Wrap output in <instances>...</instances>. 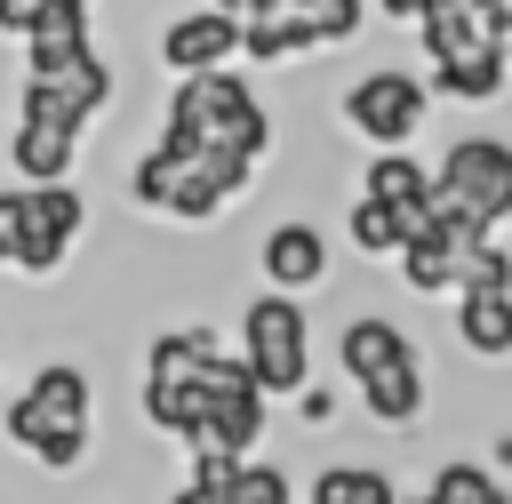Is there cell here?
Returning <instances> with one entry per match:
<instances>
[{
	"label": "cell",
	"instance_id": "cell-4",
	"mask_svg": "<svg viewBox=\"0 0 512 504\" xmlns=\"http://www.w3.org/2000/svg\"><path fill=\"white\" fill-rule=\"evenodd\" d=\"M336 368H344V384L360 392V408H368L376 432H416V424H424L432 384H424V352H416V336H408L400 320L352 312V320L336 328Z\"/></svg>",
	"mask_w": 512,
	"mask_h": 504
},
{
	"label": "cell",
	"instance_id": "cell-13",
	"mask_svg": "<svg viewBox=\"0 0 512 504\" xmlns=\"http://www.w3.org/2000/svg\"><path fill=\"white\" fill-rule=\"evenodd\" d=\"M160 64H168V80H192V72H232L240 64V16H224V8H176L168 24H160Z\"/></svg>",
	"mask_w": 512,
	"mask_h": 504
},
{
	"label": "cell",
	"instance_id": "cell-34",
	"mask_svg": "<svg viewBox=\"0 0 512 504\" xmlns=\"http://www.w3.org/2000/svg\"><path fill=\"white\" fill-rule=\"evenodd\" d=\"M504 56H512V32H504Z\"/></svg>",
	"mask_w": 512,
	"mask_h": 504
},
{
	"label": "cell",
	"instance_id": "cell-29",
	"mask_svg": "<svg viewBox=\"0 0 512 504\" xmlns=\"http://www.w3.org/2000/svg\"><path fill=\"white\" fill-rule=\"evenodd\" d=\"M368 8H376V16H392V24H424V8H432V0H368Z\"/></svg>",
	"mask_w": 512,
	"mask_h": 504
},
{
	"label": "cell",
	"instance_id": "cell-16",
	"mask_svg": "<svg viewBox=\"0 0 512 504\" xmlns=\"http://www.w3.org/2000/svg\"><path fill=\"white\" fill-rule=\"evenodd\" d=\"M8 168L16 184H72L80 168V128H56V120H8Z\"/></svg>",
	"mask_w": 512,
	"mask_h": 504
},
{
	"label": "cell",
	"instance_id": "cell-14",
	"mask_svg": "<svg viewBox=\"0 0 512 504\" xmlns=\"http://www.w3.org/2000/svg\"><path fill=\"white\" fill-rule=\"evenodd\" d=\"M512 32V0H432L416 40H424V64H448V56H480V48H504Z\"/></svg>",
	"mask_w": 512,
	"mask_h": 504
},
{
	"label": "cell",
	"instance_id": "cell-2",
	"mask_svg": "<svg viewBox=\"0 0 512 504\" xmlns=\"http://www.w3.org/2000/svg\"><path fill=\"white\" fill-rule=\"evenodd\" d=\"M248 360L216 336V328H160L144 344V376H136V408L160 440H176L184 456L200 448V424H208V400L224 384H240Z\"/></svg>",
	"mask_w": 512,
	"mask_h": 504
},
{
	"label": "cell",
	"instance_id": "cell-10",
	"mask_svg": "<svg viewBox=\"0 0 512 504\" xmlns=\"http://www.w3.org/2000/svg\"><path fill=\"white\" fill-rule=\"evenodd\" d=\"M112 96H120V72H112L104 48L64 64V72H24L16 80V112L24 120H56V128H80V136H88V120L112 112Z\"/></svg>",
	"mask_w": 512,
	"mask_h": 504
},
{
	"label": "cell",
	"instance_id": "cell-18",
	"mask_svg": "<svg viewBox=\"0 0 512 504\" xmlns=\"http://www.w3.org/2000/svg\"><path fill=\"white\" fill-rule=\"evenodd\" d=\"M424 88H432V104H496L504 88H512V56L504 48H480V56H448V64H424Z\"/></svg>",
	"mask_w": 512,
	"mask_h": 504
},
{
	"label": "cell",
	"instance_id": "cell-7",
	"mask_svg": "<svg viewBox=\"0 0 512 504\" xmlns=\"http://www.w3.org/2000/svg\"><path fill=\"white\" fill-rule=\"evenodd\" d=\"M424 120H432L424 72H408V64H368V72H352V88H344V128H352L368 152H416Z\"/></svg>",
	"mask_w": 512,
	"mask_h": 504
},
{
	"label": "cell",
	"instance_id": "cell-9",
	"mask_svg": "<svg viewBox=\"0 0 512 504\" xmlns=\"http://www.w3.org/2000/svg\"><path fill=\"white\" fill-rule=\"evenodd\" d=\"M480 240H496V232H488V224H472L464 208L432 200V208H424V224L408 232V248L392 256V272H400V288H408V296H448V288L464 280V256H472Z\"/></svg>",
	"mask_w": 512,
	"mask_h": 504
},
{
	"label": "cell",
	"instance_id": "cell-23",
	"mask_svg": "<svg viewBox=\"0 0 512 504\" xmlns=\"http://www.w3.org/2000/svg\"><path fill=\"white\" fill-rule=\"evenodd\" d=\"M424 504H512V488H504L488 464H472V456H448V464L432 472Z\"/></svg>",
	"mask_w": 512,
	"mask_h": 504
},
{
	"label": "cell",
	"instance_id": "cell-30",
	"mask_svg": "<svg viewBox=\"0 0 512 504\" xmlns=\"http://www.w3.org/2000/svg\"><path fill=\"white\" fill-rule=\"evenodd\" d=\"M488 472H496V480L512 472V432H496V440H488Z\"/></svg>",
	"mask_w": 512,
	"mask_h": 504
},
{
	"label": "cell",
	"instance_id": "cell-32",
	"mask_svg": "<svg viewBox=\"0 0 512 504\" xmlns=\"http://www.w3.org/2000/svg\"><path fill=\"white\" fill-rule=\"evenodd\" d=\"M0 32H16V0H0Z\"/></svg>",
	"mask_w": 512,
	"mask_h": 504
},
{
	"label": "cell",
	"instance_id": "cell-28",
	"mask_svg": "<svg viewBox=\"0 0 512 504\" xmlns=\"http://www.w3.org/2000/svg\"><path fill=\"white\" fill-rule=\"evenodd\" d=\"M168 504H232V488H208V480H192V472H184V480L168 488Z\"/></svg>",
	"mask_w": 512,
	"mask_h": 504
},
{
	"label": "cell",
	"instance_id": "cell-25",
	"mask_svg": "<svg viewBox=\"0 0 512 504\" xmlns=\"http://www.w3.org/2000/svg\"><path fill=\"white\" fill-rule=\"evenodd\" d=\"M464 288H512V248L504 240H480L472 256H464V280H456V296Z\"/></svg>",
	"mask_w": 512,
	"mask_h": 504
},
{
	"label": "cell",
	"instance_id": "cell-22",
	"mask_svg": "<svg viewBox=\"0 0 512 504\" xmlns=\"http://www.w3.org/2000/svg\"><path fill=\"white\" fill-rule=\"evenodd\" d=\"M296 56H320L296 16H248V24H240V64L264 72V64H296Z\"/></svg>",
	"mask_w": 512,
	"mask_h": 504
},
{
	"label": "cell",
	"instance_id": "cell-1",
	"mask_svg": "<svg viewBox=\"0 0 512 504\" xmlns=\"http://www.w3.org/2000/svg\"><path fill=\"white\" fill-rule=\"evenodd\" d=\"M160 144L216 168L232 184V200H248L264 184V160H272V104L256 96V80L240 64L232 72H192L160 104Z\"/></svg>",
	"mask_w": 512,
	"mask_h": 504
},
{
	"label": "cell",
	"instance_id": "cell-24",
	"mask_svg": "<svg viewBox=\"0 0 512 504\" xmlns=\"http://www.w3.org/2000/svg\"><path fill=\"white\" fill-rule=\"evenodd\" d=\"M232 504H296V472H280L272 456H248L232 480Z\"/></svg>",
	"mask_w": 512,
	"mask_h": 504
},
{
	"label": "cell",
	"instance_id": "cell-27",
	"mask_svg": "<svg viewBox=\"0 0 512 504\" xmlns=\"http://www.w3.org/2000/svg\"><path fill=\"white\" fill-rule=\"evenodd\" d=\"M336 408H344V392H336V384H320V376L296 392V424H304V432H328V424H336Z\"/></svg>",
	"mask_w": 512,
	"mask_h": 504
},
{
	"label": "cell",
	"instance_id": "cell-8",
	"mask_svg": "<svg viewBox=\"0 0 512 504\" xmlns=\"http://www.w3.org/2000/svg\"><path fill=\"white\" fill-rule=\"evenodd\" d=\"M432 200H448V208H464L472 224H512V136H488V128H472V136H456L448 152H432Z\"/></svg>",
	"mask_w": 512,
	"mask_h": 504
},
{
	"label": "cell",
	"instance_id": "cell-3",
	"mask_svg": "<svg viewBox=\"0 0 512 504\" xmlns=\"http://www.w3.org/2000/svg\"><path fill=\"white\" fill-rule=\"evenodd\" d=\"M0 440L24 448L40 472L72 480L96 448V384L80 360H40L8 400H0Z\"/></svg>",
	"mask_w": 512,
	"mask_h": 504
},
{
	"label": "cell",
	"instance_id": "cell-11",
	"mask_svg": "<svg viewBox=\"0 0 512 504\" xmlns=\"http://www.w3.org/2000/svg\"><path fill=\"white\" fill-rule=\"evenodd\" d=\"M80 240H88V192H80V176L72 184H24V256H16V272L24 280H56L80 256Z\"/></svg>",
	"mask_w": 512,
	"mask_h": 504
},
{
	"label": "cell",
	"instance_id": "cell-19",
	"mask_svg": "<svg viewBox=\"0 0 512 504\" xmlns=\"http://www.w3.org/2000/svg\"><path fill=\"white\" fill-rule=\"evenodd\" d=\"M360 192L424 224V208H432V160L424 152H368L360 160Z\"/></svg>",
	"mask_w": 512,
	"mask_h": 504
},
{
	"label": "cell",
	"instance_id": "cell-6",
	"mask_svg": "<svg viewBox=\"0 0 512 504\" xmlns=\"http://www.w3.org/2000/svg\"><path fill=\"white\" fill-rule=\"evenodd\" d=\"M120 192H128V208H136V216L176 224V232H208V224L232 208V184H224L216 168H200V160L168 152V144H144Z\"/></svg>",
	"mask_w": 512,
	"mask_h": 504
},
{
	"label": "cell",
	"instance_id": "cell-15",
	"mask_svg": "<svg viewBox=\"0 0 512 504\" xmlns=\"http://www.w3.org/2000/svg\"><path fill=\"white\" fill-rule=\"evenodd\" d=\"M448 336H456L464 360L504 368V360H512V288H464V296L448 304Z\"/></svg>",
	"mask_w": 512,
	"mask_h": 504
},
{
	"label": "cell",
	"instance_id": "cell-17",
	"mask_svg": "<svg viewBox=\"0 0 512 504\" xmlns=\"http://www.w3.org/2000/svg\"><path fill=\"white\" fill-rule=\"evenodd\" d=\"M16 48H24V72H64V64L96 56V8H48L16 32Z\"/></svg>",
	"mask_w": 512,
	"mask_h": 504
},
{
	"label": "cell",
	"instance_id": "cell-33",
	"mask_svg": "<svg viewBox=\"0 0 512 504\" xmlns=\"http://www.w3.org/2000/svg\"><path fill=\"white\" fill-rule=\"evenodd\" d=\"M0 368H8V336H0Z\"/></svg>",
	"mask_w": 512,
	"mask_h": 504
},
{
	"label": "cell",
	"instance_id": "cell-26",
	"mask_svg": "<svg viewBox=\"0 0 512 504\" xmlns=\"http://www.w3.org/2000/svg\"><path fill=\"white\" fill-rule=\"evenodd\" d=\"M24 256V184H0V272H16Z\"/></svg>",
	"mask_w": 512,
	"mask_h": 504
},
{
	"label": "cell",
	"instance_id": "cell-5",
	"mask_svg": "<svg viewBox=\"0 0 512 504\" xmlns=\"http://www.w3.org/2000/svg\"><path fill=\"white\" fill-rule=\"evenodd\" d=\"M232 352L248 360V376L264 384V400H296L312 384V312H304V296L256 288L240 304V344Z\"/></svg>",
	"mask_w": 512,
	"mask_h": 504
},
{
	"label": "cell",
	"instance_id": "cell-31",
	"mask_svg": "<svg viewBox=\"0 0 512 504\" xmlns=\"http://www.w3.org/2000/svg\"><path fill=\"white\" fill-rule=\"evenodd\" d=\"M208 8H224V16H240V24H248V16L264 8V0H208Z\"/></svg>",
	"mask_w": 512,
	"mask_h": 504
},
{
	"label": "cell",
	"instance_id": "cell-21",
	"mask_svg": "<svg viewBox=\"0 0 512 504\" xmlns=\"http://www.w3.org/2000/svg\"><path fill=\"white\" fill-rule=\"evenodd\" d=\"M408 232H416V216H400V208H384V200H368V192L344 208V240H352L360 256H376V264H384V256H400V248H408Z\"/></svg>",
	"mask_w": 512,
	"mask_h": 504
},
{
	"label": "cell",
	"instance_id": "cell-20",
	"mask_svg": "<svg viewBox=\"0 0 512 504\" xmlns=\"http://www.w3.org/2000/svg\"><path fill=\"white\" fill-rule=\"evenodd\" d=\"M296 504H400V488H392V472H384V464L344 456V464H320V472L304 480V496H296Z\"/></svg>",
	"mask_w": 512,
	"mask_h": 504
},
{
	"label": "cell",
	"instance_id": "cell-12",
	"mask_svg": "<svg viewBox=\"0 0 512 504\" xmlns=\"http://www.w3.org/2000/svg\"><path fill=\"white\" fill-rule=\"evenodd\" d=\"M328 272H336V248H328V232H320L312 216L264 224V240H256V280H264V288H280V296H320Z\"/></svg>",
	"mask_w": 512,
	"mask_h": 504
}]
</instances>
